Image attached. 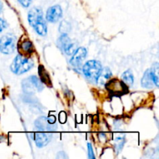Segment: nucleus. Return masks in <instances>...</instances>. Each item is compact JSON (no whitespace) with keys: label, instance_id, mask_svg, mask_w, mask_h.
Returning <instances> with one entry per match:
<instances>
[{"label":"nucleus","instance_id":"f257e3e1","mask_svg":"<svg viewBox=\"0 0 159 159\" xmlns=\"http://www.w3.org/2000/svg\"><path fill=\"white\" fill-rule=\"evenodd\" d=\"M28 20L37 34L40 36H46L48 33L46 22L43 17V11L40 8H33L28 14Z\"/></svg>","mask_w":159,"mask_h":159},{"label":"nucleus","instance_id":"f03ea898","mask_svg":"<svg viewBox=\"0 0 159 159\" xmlns=\"http://www.w3.org/2000/svg\"><path fill=\"white\" fill-rule=\"evenodd\" d=\"M34 66V61L31 58L26 57L20 54L15 57L11 65V71L16 75H21L26 72Z\"/></svg>","mask_w":159,"mask_h":159},{"label":"nucleus","instance_id":"7ed1b4c3","mask_svg":"<svg viewBox=\"0 0 159 159\" xmlns=\"http://www.w3.org/2000/svg\"><path fill=\"white\" fill-rule=\"evenodd\" d=\"M102 71V65L97 61H89L83 66V73L87 79L93 82H97Z\"/></svg>","mask_w":159,"mask_h":159},{"label":"nucleus","instance_id":"20e7f679","mask_svg":"<svg viewBox=\"0 0 159 159\" xmlns=\"http://www.w3.org/2000/svg\"><path fill=\"white\" fill-rule=\"evenodd\" d=\"M22 87L25 93H34L35 92H40L43 90V85L40 79L36 76L32 75L24 79L22 82Z\"/></svg>","mask_w":159,"mask_h":159},{"label":"nucleus","instance_id":"39448f33","mask_svg":"<svg viewBox=\"0 0 159 159\" xmlns=\"http://www.w3.org/2000/svg\"><path fill=\"white\" fill-rule=\"evenodd\" d=\"M16 45V38L12 34H6L0 39V51L5 54H12Z\"/></svg>","mask_w":159,"mask_h":159},{"label":"nucleus","instance_id":"423d86ee","mask_svg":"<svg viewBox=\"0 0 159 159\" xmlns=\"http://www.w3.org/2000/svg\"><path fill=\"white\" fill-rule=\"evenodd\" d=\"M106 87L109 93H111L113 96H121L128 92L127 85L122 81L116 79H112L110 82H107Z\"/></svg>","mask_w":159,"mask_h":159},{"label":"nucleus","instance_id":"0eeeda50","mask_svg":"<svg viewBox=\"0 0 159 159\" xmlns=\"http://www.w3.org/2000/svg\"><path fill=\"white\" fill-rule=\"evenodd\" d=\"M58 47L68 55L74 54V52L75 51V46L74 43H71L70 38L65 34H62L59 38Z\"/></svg>","mask_w":159,"mask_h":159},{"label":"nucleus","instance_id":"6e6552de","mask_svg":"<svg viewBox=\"0 0 159 159\" xmlns=\"http://www.w3.org/2000/svg\"><path fill=\"white\" fill-rule=\"evenodd\" d=\"M62 16L61 8L58 5L50 7L47 11L46 19L51 23H56Z\"/></svg>","mask_w":159,"mask_h":159},{"label":"nucleus","instance_id":"1a4fd4ad","mask_svg":"<svg viewBox=\"0 0 159 159\" xmlns=\"http://www.w3.org/2000/svg\"><path fill=\"white\" fill-rule=\"evenodd\" d=\"M87 54V51L85 48H79L73 54L70 63L75 67H79L83 62Z\"/></svg>","mask_w":159,"mask_h":159},{"label":"nucleus","instance_id":"9d476101","mask_svg":"<svg viewBox=\"0 0 159 159\" xmlns=\"http://www.w3.org/2000/svg\"><path fill=\"white\" fill-rule=\"evenodd\" d=\"M154 75H155V71H154L153 68L148 69L144 72V76L141 79V84H142L143 87L146 89L153 88L154 85H155V83H154Z\"/></svg>","mask_w":159,"mask_h":159},{"label":"nucleus","instance_id":"9b49d317","mask_svg":"<svg viewBox=\"0 0 159 159\" xmlns=\"http://www.w3.org/2000/svg\"><path fill=\"white\" fill-rule=\"evenodd\" d=\"M51 139V134L48 133L39 132L35 134V142L38 148H43L49 143Z\"/></svg>","mask_w":159,"mask_h":159},{"label":"nucleus","instance_id":"f8f14e48","mask_svg":"<svg viewBox=\"0 0 159 159\" xmlns=\"http://www.w3.org/2000/svg\"><path fill=\"white\" fill-rule=\"evenodd\" d=\"M36 126L38 127L40 130H53V124H50L49 121L48 120V117H40L38 120H37L35 122Z\"/></svg>","mask_w":159,"mask_h":159},{"label":"nucleus","instance_id":"ddd939ff","mask_svg":"<svg viewBox=\"0 0 159 159\" xmlns=\"http://www.w3.org/2000/svg\"><path fill=\"white\" fill-rule=\"evenodd\" d=\"M20 50L22 51V54L24 53V54H31L34 51L32 43L30 40H24L22 41L20 44Z\"/></svg>","mask_w":159,"mask_h":159},{"label":"nucleus","instance_id":"4468645a","mask_svg":"<svg viewBox=\"0 0 159 159\" xmlns=\"http://www.w3.org/2000/svg\"><path fill=\"white\" fill-rule=\"evenodd\" d=\"M122 80L127 85H132L134 83V75L130 70H127L122 75Z\"/></svg>","mask_w":159,"mask_h":159},{"label":"nucleus","instance_id":"2eb2a0df","mask_svg":"<svg viewBox=\"0 0 159 159\" xmlns=\"http://www.w3.org/2000/svg\"><path fill=\"white\" fill-rule=\"evenodd\" d=\"M39 74H40V80L41 82H44L45 84H49V85H51V80H50V78L48 76V72L46 71V70L44 69L42 65H40V68H39Z\"/></svg>","mask_w":159,"mask_h":159},{"label":"nucleus","instance_id":"dca6fc26","mask_svg":"<svg viewBox=\"0 0 159 159\" xmlns=\"http://www.w3.org/2000/svg\"><path fill=\"white\" fill-rule=\"evenodd\" d=\"M19 2L24 7H28L30 5L32 0H18Z\"/></svg>","mask_w":159,"mask_h":159},{"label":"nucleus","instance_id":"f3484780","mask_svg":"<svg viewBox=\"0 0 159 159\" xmlns=\"http://www.w3.org/2000/svg\"><path fill=\"white\" fill-rule=\"evenodd\" d=\"M6 26H7V25H6V21H5L4 20H2V18H0V33L6 27Z\"/></svg>","mask_w":159,"mask_h":159},{"label":"nucleus","instance_id":"a211bd4d","mask_svg":"<svg viewBox=\"0 0 159 159\" xmlns=\"http://www.w3.org/2000/svg\"><path fill=\"white\" fill-rule=\"evenodd\" d=\"M104 77L106 79H110V77L111 76V72H110V70L108 68H106L104 70Z\"/></svg>","mask_w":159,"mask_h":159},{"label":"nucleus","instance_id":"6ab92c4d","mask_svg":"<svg viewBox=\"0 0 159 159\" xmlns=\"http://www.w3.org/2000/svg\"><path fill=\"white\" fill-rule=\"evenodd\" d=\"M59 120H60V121L62 124L65 122V120H66V115H65V113L64 112H61L59 114Z\"/></svg>","mask_w":159,"mask_h":159},{"label":"nucleus","instance_id":"aec40b11","mask_svg":"<svg viewBox=\"0 0 159 159\" xmlns=\"http://www.w3.org/2000/svg\"><path fill=\"white\" fill-rule=\"evenodd\" d=\"M89 146V158H94V155L93 153V149H92V145L90 144H88Z\"/></svg>","mask_w":159,"mask_h":159},{"label":"nucleus","instance_id":"412c9836","mask_svg":"<svg viewBox=\"0 0 159 159\" xmlns=\"http://www.w3.org/2000/svg\"><path fill=\"white\" fill-rule=\"evenodd\" d=\"M2 9V2L0 1V12H1Z\"/></svg>","mask_w":159,"mask_h":159}]
</instances>
